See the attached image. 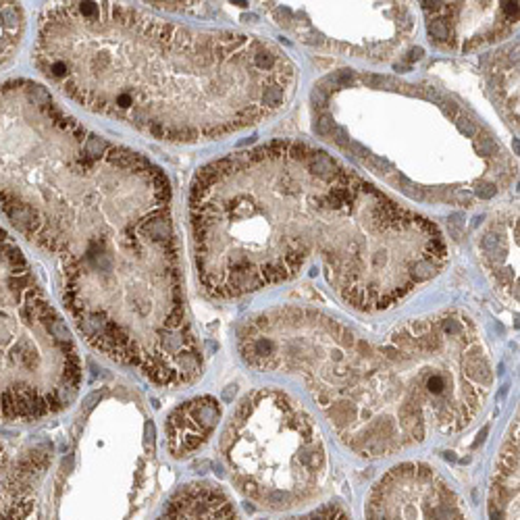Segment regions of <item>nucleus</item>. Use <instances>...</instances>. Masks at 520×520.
Wrapping results in <instances>:
<instances>
[{"label":"nucleus","mask_w":520,"mask_h":520,"mask_svg":"<svg viewBox=\"0 0 520 520\" xmlns=\"http://www.w3.org/2000/svg\"><path fill=\"white\" fill-rule=\"evenodd\" d=\"M0 208L52 254L94 350L158 387L204 370L185 302L173 192L148 156L112 144L34 79L0 84Z\"/></svg>","instance_id":"1"},{"label":"nucleus","mask_w":520,"mask_h":520,"mask_svg":"<svg viewBox=\"0 0 520 520\" xmlns=\"http://www.w3.org/2000/svg\"><path fill=\"white\" fill-rule=\"evenodd\" d=\"M190 229L198 283L215 300L291 281L319 260L341 302L379 312L435 279L450 258L431 218L296 140L206 162L190 185Z\"/></svg>","instance_id":"2"},{"label":"nucleus","mask_w":520,"mask_h":520,"mask_svg":"<svg viewBox=\"0 0 520 520\" xmlns=\"http://www.w3.org/2000/svg\"><path fill=\"white\" fill-rule=\"evenodd\" d=\"M34 61L86 110L175 144L254 127L298 87L296 63L271 40L185 27L123 2L46 6Z\"/></svg>","instance_id":"3"},{"label":"nucleus","mask_w":520,"mask_h":520,"mask_svg":"<svg viewBox=\"0 0 520 520\" xmlns=\"http://www.w3.org/2000/svg\"><path fill=\"white\" fill-rule=\"evenodd\" d=\"M238 350L250 368L302 381L341 445L364 460L462 433L495 385L464 310L410 319L372 341L323 310L279 306L239 325Z\"/></svg>","instance_id":"4"},{"label":"nucleus","mask_w":520,"mask_h":520,"mask_svg":"<svg viewBox=\"0 0 520 520\" xmlns=\"http://www.w3.org/2000/svg\"><path fill=\"white\" fill-rule=\"evenodd\" d=\"M314 127L414 202L473 208L516 179V162L466 104L431 84L344 73L314 90Z\"/></svg>","instance_id":"5"},{"label":"nucleus","mask_w":520,"mask_h":520,"mask_svg":"<svg viewBox=\"0 0 520 520\" xmlns=\"http://www.w3.org/2000/svg\"><path fill=\"white\" fill-rule=\"evenodd\" d=\"M50 478L46 520H144L156 495L154 427L135 395L87 397Z\"/></svg>","instance_id":"6"},{"label":"nucleus","mask_w":520,"mask_h":520,"mask_svg":"<svg viewBox=\"0 0 520 520\" xmlns=\"http://www.w3.org/2000/svg\"><path fill=\"white\" fill-rule=\"evenodd\" d=\"M75 339L40 285L29 258L0 227V422L63 412L81 389Z\"/></svg>","instance_id":"7"},{"label":"nucleus","mask_w":520,"mask_h":520,"mask_svg":"<svg viewBox=\"0 0 520 520\" xmlns=\"http://www.w3.org/2000/svg\"><path fill=\"white\" fill-rule=\"evenodd\" d=\"M221 454L243 498L266 512L314 501L329 478L327 445L312 414L279 389H254L221 435Z\"/></svg>","instance_id":"8"},{"label":"nucleus","mask_w":520,"mask_h":520,"mask_svg":"<svg viewBox=\"0 0 520 520\" xmlns=\"http://www.w3.org/2000/svg\"><path fill=\"white\" fill-rule=\"evenodd\" d=\"M298 42L370 63L393 59L416 31L408 2H260Z\"/></svg>","instance_id":"9"},{"label":"nucleus","mask_w":520,"mask_h":520,"mask_svg":"<svg viewBox=\"0 0 520 520\" xmlns=\"http://www.w3.org/2000/svg\"><path fill=\"white\" fill-rule=\"evenodd\" d=\"M367 520H470L458 491L425 462H400L370 487Z\"/></svg>","instance_id":"10"},{"label":"nucleus","mask_w":520,"mask_h":520,"mask_svg":"<svg viewBox=\"0 0 520 520\" xmlns=\"http://www.w3.org/2000/svg\"><path fill=\"white\" fill-rule=\"evenodd\" d=\"M431 44L448 52H470L499 42L518 27L516 2H420Z\"/></svg>","instance_id":"11"},{"label":"nucleus","mask_w":520,"mask_h":520,"mask_svg":"<svg viewBox=\"0 0 520 520\" xmlns=\"http://www.w3.org/2000/svg\"><path fill=\"white\" fill-rule=\"evenodd\" d=\"M52 460L50 445L38 443L9 464L0 481V520H46L42 491Z\"/></svg>","instance_id":"12"},{"label":"nucleus","mask_w":520,"mask_h":520,"mask_svg":"<svg viewBox=\"0 0 520 520\" xmlns=\"http://www.w3.org/2000/svg\"><path fill=\"white\" fill-rule=\"evenodd\" d=\"M156 520H246L229 491L210 481H192L179 487L165 503ZM287 520H352L347 512L329 503Z\"/></svg>","instance_id":"13"},{"label":"nucleus","mask_w":520,"mask_h":520,"mask_svg":"<svg viewBox=\"0 0 520 520\" xmlns=\"http://www.w3.org/2000/svg\"><path fill=\"white\" fill-rule=\"evenodd\" d=\"M478 256L508 306H518V208L495 213L478 233Z\"/></svg>","instance_id":"14"},{"label":"nucleus","mask_w":520,"mask_h":520,"mask_svg":"<svg viewBox=\"0 0 520 520\" xmlns=\"http://www.w3.org/2000/svg\"><path fill=\"white\" fill-rule=\"evenodd\" d=\"M223 416V406L213 395H198L179 404L165 420L167 450L173 458H188L204 445Z\"/></svg>","instance_id":"15"},{"label":"nucleus","mask_w":520,"mask_h":520,"mask_svg":"<svg viewBox=\"0 0 520 520\" xmlns=\"http://www.w3.org/2000/svg\"><path fill=\"white\" fill-rule=\"evenodd\" d=\"M487 501L489 520H518V414L512 418L495 456Z\"/></svg>","instance_id":"16"},{"label":"nucleus","mask_w":520,"mask_h":520,"mask_svg":"<svg viewBox=\"0 0 520 520\" xmlns=\"http://www.w3.org/2000/svg\"><path fill=\"white\" fill-rule=\"evenodd\" d=\"M485 79L506 123L518 133V42L487 56Z\"/></svg>","instance_id":"17"},{"label":"nucleus","mask_w":520,"mask_h":520,"mask_svg":"<svg viewBox=\"0 0 520 520\" xmlns=\"http://www.w3.org/2000/svg\"><path fill=\"white\" fill-rule=\"evenodd\" d=\"M25 9L21 2H0V69L11 65L25 36Z\"/></svg>","instance_id":"18"},{"label":"nucleus","mask_w":520,"mask_h":520,"mask_svg":"<svg viewBox=\"0 0 520 520\" xmlns=\"http://www.w3.org/2000/svg\"><path fill=\"white\" fill-rule=\"evenodd\" d=\"M6 468H9V454H6L2 441H0V477L6 473Z\"/></svg>","instance_id":"19"}]
</instances>
